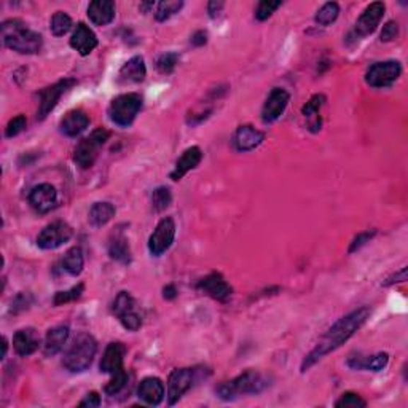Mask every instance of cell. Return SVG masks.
Returning <instances> with one entry per match:
<instances>
[{"instance_id": "obj_1", "label": "cell", "mask_w": 408, "mask_h": 408, "mask_svg": "<svg viewBox=\"0 0 408 408\" xmlns=\"http://www.w3.org/2000/svg\"><path fill=\"white\" fill-rule=\"evenodd\" d=\"M368 317H370V308L368 306H362V308H357L354 311H351L349 315L338 319V321L322 335L316 346L305 356V359L300 366L301 373L308 372L313 366H316V363L319 361H322L325 356L334 353V351L340 348L342 344L346 343L349 338L367 322Z\"/></svg>"}, {"instance_id": "obj_2", "label": "cell", "mask_w": 408, "mask_h": 408, "mask_svg": "<svg viewBox=\"0 0 408 408\" xmlns=\"http://www.w3.org/2000/svg\"><path fill=\"white\" fill-rule=\"evenodd\" d=\"M4 45L20 54H35L43 47V37L21 20H7L0 26Z\"/></svg>"}, {"instance_id": "obj_3", "label": "cell", "mask_w": 408, "mask_h": 408, "mask_svg": "<svg viewBox=\"0 0 408 408\" xmlns=\"http://www.w3.org/2000/svg\"><path fill=\"white\" fill-rule=\"evenodd\" d=\"M269 386L268 378H265L262 373L255 372V370H247L236 378L230 381H223L216 387V394L218 399L225 402L235 400L241 395H257L265 391Z\"/></svg>"}, {"instance_id": "obj_4", "label": "cell", "mask_w": 408, "mask_h": 408, "mask_svg": "<svg viewBox=\"0 0 408 408\" xmlns=\"http://www.w3.org/2000/svg\"><path fill=\"white\" fill-rule=\"evenodd\" d=\"M98 353V342L91 334H78L62 357V367L71 373H83Z\"/></svg>"}, {"instance_id": "obj_5", "label": "cell", "mask_w": 408, "mask_h": 408, "mask_svg": "<svg viewBox=\"0 0 408 408\" xmlns=\"http://www.w3.org/2000/svg\"><path fill=\"white\" fill-rule=\"evenodd\" d=\"M144 99L137 93H124L112 99L107 109L110 122L120 128H128L134 123L136 117L142 110Z\"/></svg>"}, {"instance_id": "obj_6", "label": "cell", "mask_w": 408, "mask_h": 408, "mask_svg": "<svg viewBox=\"0 0 408 408\" xmlns=\"http://www.w3.org/2000/svg\"><path fill=\"white\" fill-rule=\"evenodd\" d=\"M206 372L208 370L203 367H185L173 370L168 378V404H177L203 376H206Z\"/></svg>"}, {"instance_id": "obj_7", "label": "cell", "mask_w": 408, "mask_h": 408, "mask_svg": "<svg viewBox=\"0 0 408 408\" xmlns=\"http://www.w3.org/2000/svg\"><path fill=\"white\" fill-rule=\"evenodd\" d=\"M109 137H110V131L104 128L94 129L90 136L83 137V139L77 144V147H75L74 150L75 165L81 169H90L94 165V161L98 160L100 148L105 146V142L109 141Z\"/></svg>"}, {"instance_id": "obj_8", "label": "cell", "mask_w": 408, "mask_h": 408, "mask_svg": "<svg viewBox=\"0 0 408 408\" xmlns=\"http://www.w3.org/2000/svg\"><path fill=\"white\" fill-rule=\"evenodd\" d=\"M112 311L124 329L129 332H136L141 329L142 316L137 308V301L129 292H120L114 300Z\"/></svg>"}, {"instance_id": "obj_9", "label": "cell", "mask_w": 408, "mask_h": 408, "mask_svg": "<svg viewBox=\"0 0 408 408\" xmlns=\"http://www.w3.org/2000/svg\"><path fill=\"white\" fill-rule=\"evenodd\" d=\"M400 75H402V64L399 61L389 59L375 62V64L367 69L366 83L370 88H376V90H380V88H389L400 78Z\"/></svg>"}, {"instance_id": "obj_10", "label": "cell", "mask_w": 408, "mask_h": 408, "mask_svg": "<svg viewBox=\"0 0 408 408\" xmlns=\"http://www.w3.org/2000/svg\"><path fill=\"white\" fill-rule=\"evenodd\" d=\"M77 85L75 78H62L56 81L54 85L43 88L39 93V110H37V120H45V118L52 114L56 105H58L61 96L71 90L72 86Z\"/></svg>"}, {"instance_id": "obj_11", "label": "cell", "mask_w": 408, "mask_h": 408, "mask_svg": "<svg viewBox=\"0 0 408 408\" xmlns=\"http://www.w3.org/2000/svg\"><path fill=\"white\" fill-rule=\"evenodd\" d=\"M72 235L74 230L71 225L64 221H56L40 231L37 236V246L43 250H54L71 240Z\"/></svg>"}, {"instance_id": "obj_12", "label": "cell", "mask_w": 408, "mask_h": 408, "mask_svg": "<svg viewBox=\"0 0 408 408\" xmlns=\"http://www.w3.org/2000/svg\"><path fill=\"white\" fill-rule=\"evenodd\" d=\"M175 238V222L173 217H163L156 223L153 233L148 238V252L153 257H161L173 246Z\"/></svg>"}, {"instance_id": "obj_13", "label": "cell", "mask_w": 408, "mask_h": 408, "mask_svg": "<svg viewBox=\"0 0 408 408\" xmlns=\"http://www.w3.org/2000/svg\"><path fill=\"white\" fill-rule=\"evenodd\" d=\"M197 287L201 292L208 295V297L221 301V303H227V301L233 297V287H231L228 282L225 281L223 276L217 272L204 276L203 279H199Z\"/></svg>"}, {"instance_id": "obj_14", "label": "cell", "mask_w": 408, "mask_h": 408, "mask_svg": "<svg viewBox=\"0 0 408 408\" xmlns=\"http://www.w3.org/2000/svg\"><path fill=\"white\" fill-rule=\"evenodd\" d=\"M288 100H291V93L284 90V88H273L262 107V122L265 124L274 123L284 114Z\"/></svg>"}, {"instance_id": "obj_15", "label": "cell", "mask_w": 408, "mask_h": 408, "mask_svg": "<svg viewBox=\"0 0 408 408\" xmlns=\"http://www.w3.org/2000/svg\"><path fill=\"white\" fill-rule=\"evenodd\" d=\"M29 204L39 214H48L58 204V192L52 184H39L29 192Z\"/></svg>"}, {"instance_id": "obj_16", "label": "cell", "mask_w": 408, "mask_h": 408, "mask_svg": "<svg viewBox=\"0 0 408 408\" xmlns=\"http://www.w3.org/2000/svg\"><path fill=\"white\" fill-rule=\"evenodd\" d=\"M385 11H386V5L383 2L370 4L368 7L362 11V15L356 23V29H354L356 35L367 37L370 34H373L376 28L380 26L383 16H385Z\"/></svg>"}, {"instance_id": "obj_17", "label": "cell", "mask_w": 408, "mask_h": 408, "mask_svg": "<svg viewBox=\"0 0 408 408\" xmlns=\"http://www.w3.org/2000/svg\"><path fill=\"white\" fill-rule=\"evenodd\" d=\"M124 356H127V346H124L123 343L120 342L109 343L103 354V359H100V363H99L100 372L109 373V375L123 372Z\"/></svg>"}, {"instance_id": "obj_18", "label": "cell", "mask_w": 408, "mask_h": 408, "mask_svg": "<svg viewBox=\"0 0 408 408\" xmlns=\"http://www.w3.org/2000/svg\"><path fill=\"white\" fill-rule=\"evenodd\" d=\"M165 383L156 376H147L137 386V397L150 407H158L165 399Z\"/></svg>"}, {"instance_id": "obj_19", "label": "cell", "mask_w": 408, "mask_h": 408, "mask_svg": "<svg viewBox=\"0 0 408 408\" xmlns=\"http://www.w3.org/2000/svg\"><path fill=\"white\" fill-rule=\"evenodd\" d=\"M69 43L80 56H88L96 49L99 42L98 35L94 34V30L90 26H86L85 23H78Z\"/></svg>"}, {"instance_id": "obj_20", "label": "cell", "mask_w": 408, "mask_h": 408, "mask_svg": "<svg viewBox=\"0 0 408 408\" xmlns=\"http://www.w3.org/2000/svg\"><path fill=\"white\" fill-rule=\"evenodd\" d=\"M265 141V133L254 128L252 124H243L233 136V146L238 152H252Z\"/></svg>"}, {"instance_id": "obj_21", "label": "cell", "mask_w": 408, "mask_h": 408, "mask_svg": "<svg viewBox=\"0 0 408 408\" xmlns=\"http://www.w3.org/2000/svg\"><path fill=\"white\" fill-rule=\"evenodd\" d=\"M348 367L353 370H367V372H381L385 370L389 363L387 353H378L373 356H363L361 353H354L348 357Z\"/></svg>"}, {"instance_id": "obj_22", "label": "cell", "mask_w": 408, "mask_h": 408, "mask_svg": "<svg viewBox=\"0 0 408 408\" xmlns=\"http://www.w3.org/2000/svg\"><path fill=\"white\" fill-rule=\"evenodd\" d=\"M201 160H203V150L198 146L188 147L185 152L180 155V158L175 161V166L171 173V179L174 182L182 180L188 173L193 171L194 168H198Z\"/></svg>"}, {"instance_id": "obj_23", "label": "cell", "mask_w": 408, "mask_h": 408, "mask_svg": "<svg viewBox=\"0 0 408 408\" xmlns=\"http://www.w3.org/2000/svg\"><path fill=\"white\" fill-rule=\"evenodd\" d=\"M147 77L146 61L142 56H133L122 66L118 71V83L129 85V83H141Z\"/></svg>"}, {"instance_id": "obj_24", "label": "cell", "mask_w": 408, "mask_h": 408, "mask_svg": "<svg viewBox=\"0 0 408 408\" xmlns=\"http://www.w3.org/2000/svg\"><path fill=\"white\" fill-rule=\"evenodd\" d=\"M117 7L112 0H93L88 5L86 15L94 26H107L115 20Z\"/></svg>"}, {"instance_id": "obj_25", "label": "cell", "mask_w": 408, "mask_h": 408, "mask_svg": "<svg viewBox=\"0 0 408 408\" xmlns=\"http://www.w3.org/2000/svg\"><path fill=\"white\" fill-rule=\"evenodd\" d=\"M88 127H90V117H88L86 112L80 109L67 112L59 122L61 133L67 137L80 136Z\"/></svg>"}, {"instance_id": "obj_26", "label": "cell", "mask_w": 408, "mask_h": 408, "mask_svg": "<svg viewBox=\"0 0 408 408\" xmlns=\"http://www.w3.org/2000/svg\"><path fill=\"white\" fill-rule=\"evenodd\" d=\"M327 98L324 94H315L311 99L301 107V115L305 117L306 127L311 133H319L322 128V118H321V109L324 107Z\"/></svg>"}, {"instance_id": "obj_27", "label": "cell", "mask_w": 408, "mask_h": 408, "mask_svg": "<svg viewBox=\"0 0 408 408\" xmlns=\"http://www.w3.org/2000/svg\"><path fill=\"white\" fill-rule=\"evenodd\" d=\"M69 335H71L69 325L61 324L56 325L53 329H49L45 335V342H43V354L47 357H53L61 353L69 340Z\"/></svg>"}, {"instance_id": "obj_28", "label": "cell", "mask_w": 408, "mask_h": 408, "mask_svg": "<svg viewBox=\"0 0 408 408\" xmlns=\"http://www.w3.org/2000/svg\"><path fill=\"white\" fill-rule=\"evenodd\" d=\"M40 346V337L37 335L35 329L28 327L18 330L13 337L15 353L21 357H28L34 354Z\"/></svg>"}, {"instance_id": "obj_29", "label": "cell", "mask_w": 408, "mask_h": 408, "mask_svg": "<svg viewBox=\"0 0 408 408\" xmlns=\"http://www.w3.org/2000/svg\"><path fill=\"white\" fill-rule=\"evenodd\" d=\"M107 250H109L110 259H114L120 263H124V265H128V263H131V259H133V255H131V247H129L128 238H127V235L123 233V230H120V228L110 235Z\"/></svg>"}, {"instance_id": "obj_30", "label": "cell", "mask_w": 408, "mask_h": 408, "mask_svg": "<svg viewBox=\"0 0 408 408\" xmlns=\"http://www.w3.org/2000/svg\"><path fill=\"white\" fill-rule=\"evenodd\" d=\"M115 206L109 203V201H98L94 203L88 214V221L93 225L94 228H100L104 225H107L112 218L115 217Z\"/></svg>"}, {"instance_id": "obj_31", "label": "cell", "mask_w": 408, "mask_h": 408, "mask_svg": "<svg viewBox=\"0 0 408 408\" xmlns=\"http://www.w3.org/2000/svg\"><path fill=\"white\" fill-rule=\"evenodd\" d=\"M83 267H85V257H83V250L81 247L75 246L72 249H69L64 259H62V269L67 274L71 276H80L81 272H83Z\"/></svg>"}, {"instance_id": "obj_32", "label": "cell", "mask_w": 408, "mask_h": 408, "mask_svg": "<svg viewBox=\"0 0 408 408\" xmlns=\"http://www.w3.org/2000/svg\"><path fill=\"white\" fill-rule=\"evenodd\" d=\"M72 29V18L66 11H56L49 21V30L54 37L66 35Z\"/></svg>"}, {"instance_id": "obj_33", "label": "cell", "mask_w": 408, "mask_h": 408, "mask_svg": "<svg viewBox=\"0 0 408 408\" xmlns=\"http://www.w3.org/2000/svg\"><path fill=\"white\" fill-rule=\"evenodd\" d=\"M338 15H340V5L337 2H327L317 10L315 21L319 26H329V24L337 21Z\"/></svg>"}, {"instance_id": "obj_34", "label": "cell", "mask_w": 408, "mask_h": 408, "mask_svg": "<svg viewBox=\"0 0 408 408\" xmlns=\"http://www.w3.org/2000/svg\"><path fill=\"white\" fill-rule=\"evenodd\" d=\"M182 7H184V2H180V0L179 2L177 0H166V2H160L155 11L156 21H160V23L168 21L169 18H173L175 13H179Z\"/></svg>"}, {"instance_id": "obj_35", "label": "cell", "mask_w": 408, "mask_h": 408, "mask_svg": "<svg viewBox=\"0 0 408 408\" xmlns=\"http://www.w3.org/2000/svg\"><path fill=\"white\" fill-rule=\"evenodd\" d=\"M173 203V193L169 187H158L152 193V206L156 212L166 211Z\"/></svg>"}, {"instance_id": "obj_36", "label": "cell", "mask_w": 408, "mask_h": 408, "mask_svg": "<svg viewBox=\"0 0 408 408\" xmlns=\"http://www.w3.org/2000/svg\"><path fill=\"white\" fill-rule=\"evenodd\" d=\"M85 292V284L83 282H80V284L74 286L69 288V291H61V292H56L54 298H53V303L54 306H61V305H67V303H72V301L78 300L81 295Z\"/></svg>"}, {"instance_id": "obj_37", "label": "cell", "mask_w": 408, "mask_h": 408, "mask_svg": "<svg viewBox=\"0 0 408 408\" xmlns=\"http://www.w3.org/2000/svg\"><path fill=\"white\" fill-rule=\"evenodd\" d=\"M127 383H128L127 370L110 375V380H109L107 385H105L104 392L107 394V395H110V397H114V395H118L123 391L124 386H127Z\"/></svg>"}, {"instance_id": "obj_38", "label": "cell", "mask_w": 408, "mask_h": 408, "mask_svg": "<svg viewBox=\"0 0 408 408\" xmlns=\"http://www.w3.org/2000/svg\"><path fill=\"white\" fill-rule=\"evenodd\" d=\"M337 408H366L367 402L363 400L359 394L356 392H344L342 397L335 402Z\"/></svg>"}, {"instance_id": "obj_39", "label": "cell", "mask_w": 408, "mask_h": 408, "mask_svg": "<svg viewBox=\"0 0 408 408\" xmlns=\"http://www.w3.org/2000/svg\"><path fill=\"white\" fill-rule=\"evenodd\" d=\"M179 62V54L177 53H163L158 59H156V69L163 75L173 74L175 66Z\"/></svg>"}, {"instance_id": "obj_40", "label": "cell", "mask_w": 408, "mask_h": 408, "mask_svg": "<svg viewBox=\"0 0 408 408\" xmlns=\"http://www.w3.org/2000/svg\"><path fill=\"white\" fill-rule=\"evenodd\" d=\"M282 2H273V0H262V2L257 5L255 8V18L259 21H267L268 18H272L273 13L278 8H281Z\"/></svg>"}, {"instance_id": "obj_41", "label": "cell", "mask_w": 408, "mask_h": 408, "mask_svg": "<svg viewBox=\"0 0 408 408\" xmlns=\"http://www.w3.org/2000/svg\"><path fill=\"white\" fill-rule=\"evenodd\" d=\"M28 127V118L26 115H16L15 118H11L8 122L7 128H5V137H16L18 134H21Z\"/></svg>"}, {"instance_id": "obj_42", "label": "cell", "mask_w": 408, "mask_h": 408, "mask_svg": "<svg viewBox=\"0 0 408 408\" xmlns=\"http://www.w3.org/2000/svg\"><path fill=\"white\" fill-rule=\"evenodd\" d=\"M399 37V23L395 21H387L380 34L381 42H392Z\"/></svg>"}, {"instance_id": "obj_43", "label": "cell", "mask_w": 408, "mask_h": 408, "mask_svg": "<svg viewBox=\"0 0 408 408\" xmlns=\"http://www.w3.org/2000/svg\"><path fill=\"white\" fill-rule=\"evenodd\" d=\"M376 235V230H372V231H362V233L357 235L353 243H351V246H349V254H353L356 252V250H359L362 246H366V244L372 240V238Z\"/></svg>"}, {"instance_id": "obj_44", "label": "cell", "mask_w": 408, "mask_h": 408, "mask_svg": "<svg viewBox=\"0 0 408 408\" xmlns=\"http://www.w3.org/2000/svg\"><path fill=\"white\" fill-rule=\"evenodd\" d=\"M30 305H33V297H30V293L21 292L15 297L13 303H11V310H13V313H20V311L28 310Z\"/></svg>"}, {"instance_id": "obj_45", "label": "cell", "mask_w": 408, "mask_h": 408, "mask_svg": "<svg viewBox=\"0 0 408 408\" xmlns=\"http://www.w3.org/2000/svg\"><path fill=\"white\" fill-rule=\"evenodd\" d=\"M100 405V395L96 391H91L85 395V399L80 402L78 407H86V408H98Z\"/></svg>"}, {"instance_id": "obj_46", "label": "cell", "mask_w": 408, "mask_h": 408, "mask_svg": "<svg viewBox=\"0 0 408 408\" xmlns=\"http://www.w3.org/2000/svg\"><path fill=\"white\" fill-rule=\"evenodd\" d=\"M407 281V267L400 268L397 273H394L391 278H387L385 282H383V286L389 287V286H394V284H399V282H405Z\"/></svg>"}, {"instance_id": "obj_47", "label": "cell", "mask_w": 408, "mask_h": 408, "mask_svg": "<svg viewBox=\"0 0 408 408\" xmlns=\"http://www.w3.org/2000/svg\"><path fill=\"white\" fill-rule=\"evenodd\" d=\"M190 42L193 47H204L206 43H208V33H206V30H197V33L192 35Z\"/></svg>"}, {"instance_id": "obj_48", "label": "cell", "mask_w": 408, "mask_h": 408, "mask_svg": "<svg viewBox=\"0 0 408 408\" xmlns=\"http://www.w3.org/2000/svg\"><path fill=\"white\" fill-rule=\"evenodd\" d=\"M223 7H225V4L221 2V0H218V2H217V0H212V2L208 4V13H209V16H211V18H217L218 15L222 13Z\"/></svg>"}, {"instance_id": "obj_49", "label": "cell", "mask_w": 408, "mask_h": 408, "mask_svg": "<svg viewBox=\"0 0 408 408\" xmlns=\"http://www.w3.org/2000/svg\"><path fill=\"white\" fill-rule=\"evenodd\" d=\"M177 287H175L174 284H168L163 287V298L165 300H174L175 297H177Z\"/></svg>"}, {"instance_id": "obj_50", "label": "cell", "mask_w": 408, "mask_h": 408, "mask_svg": "<svg viewBox=\"0 0 408 408\" xmlns=\"http://www.w3.org/2000/svg\"><path fill=\"white\" fill-rule=\"evenodd\" d=\"M7 351H8V342L7 338H2V359H5V356H7Z\"/></svg>"}]
</instances>
